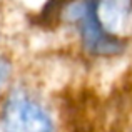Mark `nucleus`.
<instances>
[{"instance_id":"nucleus-1","label":"nucleus","mask_w":132,"mask_h":132,"mask_svg":"<svg viewBox=\"0 0 132 132\" xmlns=\"http://www.w3.org/2000/svg\"><path fill=\"white\" fill-rule=\"evenodd\" d=\"M3 132H52L47 112L22 92L12 94L2 112Z\"/></svg>"},{"instance_id":"nucleus-2","label":"nucleus","mask_w":132,"mask_h":132,"mask_svg":"<svg viewBox=\"0 0 132 132\" xmlns=\"http://www.w3.org/2000/svg\"><path fill=\"white\" fill-rule=\"evenodd\" d=\"M67 17L79 27L82 40L90 52L107 55L122 50V44L117 42L114 37L107 35L104 29L99 25L95 12H94V2H80L69 5Z\"/></svg>"},{"instance_id":"nucleus-3","label":"nucleus","mask_w":132,"mask_h":132,"mask_svg":"<svg viewBox=\"0 0 132 132\" xmlns=\"http://www.w3.org/2000/svg\"><path fill=\"white\" fill-rule=\"evenodd\" d=\"M94 12L107 35H127L132 32V2H99L94 3Z\"/></svg>"},{"instance_id":"nucleus-4","label":"nucleus","mask_w":132,"mask_h":132,"mask_svg":"<svg viewBox=\"0 0 132 132\" xmlns=\"http://www.w3.org/2000/svg\"><path fill=\"white\" fill-rule=\"evenodd\" d=\"M7 74H9V67L0 62V85H3V82L7 79Z\"/></svg>"}]
</instances>
